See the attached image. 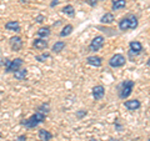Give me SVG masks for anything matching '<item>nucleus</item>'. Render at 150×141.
Here are the masks:
<instances>
[{"instance_id": "f257e3e1", "label": "nucleus", "mask_w": 150, "mask_h": 141, "mask_svg": "<svg viewBox=\"0 0 150 141\" xmlns=\"http://www.w3.org/2000/svg\"><path fill=\"white\" fill-rule=\"evenodd\" d=\"M139 25V20L138 18L133 15V14H129V15L124 16L121 20L119 21V30L121 31H128V30H135Z\"/></svg>"}, {"instance_id": "f03ea898", "label": "nucleus", "mask_w": 150, "mask_h": 141, "mask_svg": "<svg viewBox=\"0 0 150 141\" xmlns=\"http://www.w3.org/2000/svg\"><path fill=\"white\" fill-rule=\"evenodd\" d=\"M135 86L134 80H124L118 85V96L121 100H126L133 92V89Z\"/></svg>"}, {"instance_id": "7ed1b4c3", "label": "nucleus", "mask_w": 150, "mask_h": 141, "mask_svg": "<svg viewBox=\"0 0 150 141\" xmlns=\"http://www.w3.org/2000/svg\"><path fill=\"white\" fill-rule=\"evenodd\" d=\"M45 117H46L45 114H41V112L36 111L35 114H33V115L29 117V119L23 120V121H21V125L25 126L26 129H34V128H36V126L39 125V124L44 123V121H45Z\"/></svg>"}, {"instance_id": "20e7f679", "label": "nucleus", "mask_w": 150, "mask_h": 141, "mask_svg": "<svg viewBox=\"0 0 150 141\" xmlns=\"http://www.w3.org/2000/svg\"><path fill=\"white\" fill-rule=\"evenodd\" d=\"M143 44L140 43V41H130L129 43V51H128V55H129V58L133 60L134 59V56H138L143 53Z\"/></svg>"}, {"instance_id": "39448f33", "label": "nucleus", "mask_w": 150, "mask_h": 141, "mask_svg": "<svg viewBox=\"0 0 150 141\" xmlns=\"http://www.w3.org/2000/svg\"><path fill=\"white\" fill-rule=\"evenodd\" d=\"M105 44V37L103 35H96L93 37V40L89 44V51H93V53H96L99 51Z\"/></svg>"}, {"instance_id": "423d86ee", "label": "nucleus", "mask_w": 150, "mask_h": 141, "mask_svg": "<svg viewBox=\"0 0 150 141\" xmlns=\"http://www.w3.org/2000/svg\"><path fill=\"white\" fill-rule=\"evenodd\" d=\"M126 63V59L123 54H115L109 59V66L110 68H123Z\"/></svg>"}, {"instance_id": "0eeeda50", "label": "nucleus", "mask_w": 150, "mask_h": 141, "mask_svg": "<svg viewBox=\"0 0 150 141\" xmlns=\"http://www.w3.org/2000/svg\"><path fill=\"white\" fill-rule=\"evenodd\" d=\"M23 64H24V61H23V59H20V58H16L15 60H11V61H9V64L5 65V73L9 74V73L16 71L18 69H20L23 66Z\"/></svg>"}, {"instance_id": "6e6552de", "label": "nucleus", "mask_w": 150, "mask_h": 141, "mask_svg": "<svg viewBox=\"0 0 150 141\" xmlns=\"http://www.w3.org/2000/svg\"><path fill=\"white\" fill-rule=\"evenodd\" d=\"M9 44H10V48L14 51H20L23 48V40L20 36H13L9 40Z\"/></svg>"}, {"instance_id": "1a4fd4ad", "label": "nucleus", "mask_w": 150, "mask_h": 141, "mask_svg": "<svg viewBox=\"0 0 150 141\" xmlns=\"http://www.w3.org/2000/svg\"><path fill=\"white\" fill-rule=\"evenodd\" d=\"M91 95L95 100H101L103 97L105 96V87L103 85H96L93 87L91 90Z\"/></svg>"}, {"instance_id": "9d476101", "label": "nucleus", "mask_w": 150, "mask_h": 141, "mask_svg": "<svg viewBox=\"0 0 150 141\" xmlns=\"http://www.w3.org/2000/svg\"><path fill=\"white\" fill-rule=\"evenodd\" d=\"M124 106L129 111H135V110H139L140 109V106H142V102H140L138 99H133V100H126V101H124Z\"/></svg>"}, {"instance_id": "9b49d317", "label": "nucleus", "mask_w": 150, "mask_h": 141, "mask_svg": "<svg viewBox=\"0 0 150 141\" xmlns=\"http://www.w3.org/2000/svg\"><path fill=\"white\" fill-rule=\"evenodd\" d=\"M86 63L90 66H95V68H100L103 65V58L98 55H93V56H88L86 58Z\"/></svg>"}, {"instance_id": "f8f14e48", "label": "nucleus", "mask_w": 150, "mask_h": 141, "mask_svg": "<svg viewBox=\"0 0 150 141\" xmlns=\"http://www.w3.org/2000/svg\"><path fill=\"white\" fill-rule=\"evenodd\" d=\"M33 46L38 50H46L49 44H48V40L43 39V37H36V39L33 41Z\"/></svg>"}, {"instance_id": "ddd939ff", "label": "nucleus", "mask_w": 150, "mask_h": 141, "mask_svg": "<svg viewBox=\"0 0 150 141\" xmlns=\"http://www.w3.org/2000/svg\"><path fill=\"white\" fill-rule=\"evenodd\" d=\"M38 136H39V140L40 141H50L51 139H53V134H51L50 131L45 130V129H40Z\"/></svg>"}, {"instance_id": "4468645a", "label": "nucleus", "mask_w": 150, "mask_h": 141, "mask_svg": "<svg viewBox=\"0 0 150 141\" xmlns=\"http://www.w3.org/2000/svg\"><path fill=\"white\" fill-rule=\"evenodd\" d=\"M5 29L9 31H15V32H20L21 31V27L20 24L18 21H8L5 24Z\"/></svg>"}, {"instance_id": "2eb2a0df", "label": "nucleus", "mask_w": 150, "mask_h": 141, "mask_svg": "<svg viewBox=\"0 0 150 141\" xmlns=\"http://www.w3.org/2000/svg\"><path fill=\"white\" fill-rule=\"evenodd\" d=\"M114 20H115V16H114V14H112V13H105L104 15L100 18V23H101V24H108V25H109V24H112Z\"/></svg>"}, {"instance_id": "dca6fc26", "label": "nucleus", "mask_w": 150, "mask_h": 141, "mask_svg": "<svg viewBox=\"0 0 150 141\" xmlns=\"http://www.w3.org/2000/svg\"><path fill=\"white\" fill-rule=\"evenodd\" d=\"M28 76V70L26 69H18L16 71H14V78L19 81H23V80H25V78Z\"/></svg>"}, {"instance_id": "f3484780", "label": "nucleus", "mask_w": 150, "mask_h": 141, "mask_svg": "<svg viewBox=\"0 0 150 141\" xmlns=\"http://www.w3.org/2000/svg\"><path fill=\"white\" fill-rule=\"evenodd\" d=\"M126 6V0H111V9L112 10H120Z\"/></svg>"}, {"instance_id": "a211bd4d", "label": "nucleus", "mask_w": 150, "mask_h": 141, "mask_svg": "<svg viewBox=\"0 0 150 141\" xmlns=\"http://www.w3.org/2000/svg\"><path fill=\"white\" fill-rule=\"evenodd\" d=\"M65 46H67V44H65V41H56V43L53 45V49H51V51H53L54 54H59L62 53V51L65 49Z\"/></svg>"}, {"instance_id": "6ab92c4d", "label": "nucleus", "mask_w": 150, "mask_h": 141, "mask_svg": "<svg viewBox=\"0 0 150 141\" xmlns=\"http://www.w3.org/2000/svg\"><path fill=\"white\" fill-rule=\"evenodd\" d=\"M73 30H74V26H73L71 24H67V25L63 27V30L60 31L59 36H60V37H67V36H69L70 34H71Z\"/></svg>"}, {"instance_id": "aec40b11", "label": "nucleus", "mask_w": 150, "mask_h": 141, "mask_svg": "<svg viewBox=\"0 0 150 141\" xmlns=\"http://www.w3.org/2000/svg\"><path fill=\"white\" fill-rule=\"evenodd\" d=\"M50 34H51V30H50L49 26H43L38 30V36L43 37V39H46L48 36H50Z\"/></svg>"}, {"instance_id": "412c9836", "label": "nucleus", "mask_w": 150, "mask_h": 141, "mask_svg": "<svg viewBox=\"0 0 150 141\" xmlns=\"http://www.w3.org/2000/svg\"><path fill=\"white\" fill-rule=\"evenodd\" d=\"M62 11H63V14H65V15H68L70 18H73L75 15V8L73 5H70V4H69V5H65L62 9Z\"/></svg>"}, {"instance_id": "4be33fe9", "label": "nucleus", "mask_w": 150, "mask_h": 141, "mask_svg": "<svg viewBox=\"0 0 150 141\" xmlns=\"http://www.w3.org/2000/svg\"><path fill=\"white\" fill-rule=\"evenodd\" d=\"M36 111L41 112V114L48 115L49 112H50V105H49V102H44V104H41V105H40V106L36 109Z\"/></svg>"}, {"instance_id": "5701e85b", "label": "nucleus", "mask_w": 150, "mask_h": 141, "mask_svg": "<svg viewBox=\"0 0 150 141\" xmlns=\"http://www.w3.org/2000/svg\"><path fill=\"white\" fill-rule=\"evenodd\" d=\"M50 58V54L49 53H43V54H40V55H36L35 56V60H38L39 63H44L45 60H48Z\"/></svg>"}, {"instance_id": "b1692460", "label": "nucleus", "mask_w": 150, "mask_h": 141, "mask_svg": "<svg viewBox=\"0 0 150 141\" xmlns=\"http://www.w3.org/2000/svg\"><path fill=\"white\" fill-rule=\"evenodd\" d=\"M86 115H88V111L84 110V109H80V110H78L76 112H75V116H76L78 120H81L83 117H85Z\"/></svg>"}, {"instance_id": "393cba45", "label": "nucleus", "mask_w": 150, "mask_h": 141, "mask_svg": "<svg viewBox=\"0 0 150 141\" xmlns=\"http://www.w3.org/2000/svg\"><path fill=\"white\" fill-rule=\"evenodd\" d=\"M114 126H115V130H118V131H121V130H123V125L120 124V119H115V121H114Z\"/></svg>"}, {"instance_id": "a878e982", "label": "nucleus", "mask_w": 150, "mask_h": 141, "mask_svg": "<svg viewBox=\"0 0 150 141\" xmlns=\"http://www.w3.org/2000/svg\"><path fill=\"white\" fill-rule=\"evenodd\" d=\"M98 1H99V0H86L88 5H90L91 8H94V6H96V4H98Z\"/></svg>"}, {"instance_id": "bb28decb", "label": "nucleus", "mask_w": 150, "mask_h": 141, "mask_svg": "<svg viewBox=\"0 0 150 141\" xmlns=\"http://www.w3.org/2000/svg\"><path fill=\"white\" fill-rule=\"evenodd\" d=\"M45 20V16L44 15H38L36 18H35V21L36 23H43Z\"/></svg>"}, {"instance_id": "cd10ccee", "label": "nucleus", "mask_w": 150, "mask_h": 141, "mask_svg": "<svg viewBox=\"0 0 150 141\" xmlns=\"http://www.w3.org/2000/svg\"><path fill=\"white\" fill-rule=\"evenodd\" d=\"M28 137H26V135H20V136H18V139L15 141H26Z\"/></svg>"}, {"instance_id": "c85d7f7f", "label": "nucleus", "mask_w": 150, "mask_h": 141, "mask_svg": "<svg viewBox=\"0 0 150 141\" xmlns=\"http://www.w3.org/2000/svg\"><path fill=\"white\" fill-rule=\"evenodd\" d=\"M58 4H59V0H53V1L50 3V6H51V8H54V6L58 5Z\"/></svg>"}, {"instance_id": "c756f323", "label": "nucleus", "mask_w": 150, "mask_h": 141, "mask_svg": "<svg viewBox=\"0 0 150 141\" xmlns=\"http://www.w3.org/2000/svg\"><path fill=\"white\" fill-rule=\"evenodd\" d=\"M108 141H120V140H119V139H115V137H110Z\"/></svg>"}, {"instance_id": "7c9ffc66", "label": "nucleus", "mask_w": 150, "mask_h": 141, "mask_svg": "<svg viewBox=\"0 0 150 141\" xmlns=\"http://www.w3.org/2000/svg\"><path fill=\"white\" fill-rule=\"evenodd\" d=\"M30 1V0H20V3L21 4H24V3H29Z\"/></svg>"}, {"instance_id": "2f4dec72", "label": "nucleus", "mask_w": 150, "mask_h": 141, "mask_svg": "<svg viewBox=\"0 0 150 141\" xmlns=\"http://www.w3.org/2000/svg\"><path fill=\"white\" fill-rule=\"evenodd\" d=\"M86 141H99L98 139H89V140H86Z\"/></svg>"}, {"instance_id": "473e14b6", "label": "nucleus", "mask_w": 150, "mask_h": 141, "mask_svg": "<svg viewBox=\"0 0 150 141\" xmlns=\"http://www.w3.org/2000/svg\"><path fill=\"white\" fill-rule=\"evenodd\" d=\"M146 65H148V66H150V58L148 59V61H146Z\"/></svg>"}, {"instance_id": "72a5a7b5", "label": "nucleus", "mask_w": 150, "mask_h": 141, "mask_svg": "<svg viewBox=\"0 0 150 141\" xmlns=\"http://www.w3.org/2000/svg\"><path fill=\"white\" fill-rule=\"evenodd\" d=\"M148 141H150V137H149V139H148Z\"/></svg>"}, {"instance_id": "f704fd0d", "label": "nucleus", "mask_w": 150, "mask_h": 141, "mask_svg": "<svg viewBox=\"0 0 150 141\" xmlns=\"http://www.w3.org/2000/svg\"><path fill=\"white\" fill-rule=\"evenodd\" d=\"M0 137H1V134H0Z\"/></svg>"}, {"instance_id": "c9c22d12", "label": "nucleus", "mask_w": 150, "mask_h": 141, "mask_svg": "<svg viewBox=\"0 0 150 141\" xmlns=\"http://www.w3.org/2000/svg\"><path fill=\"white\" fill-rule=\"evenodd\" d=\"M0 94H1V91H0Z\"/></svg>"}]
</instances>
